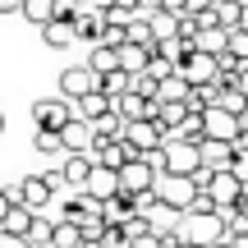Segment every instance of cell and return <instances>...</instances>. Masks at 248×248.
<instances>
[{"instance_id": "obj_1", "label": "cell", "mask_w": 248, "mask_h": 248, "mask_svg": "<svg viewBox=\"0 0 248 248\" xmlns=\"http://www.w3.org/2000/svg\"><path fill=\"white\" fill-rule=\"evenodd\" d=\"M193 184L202 188L207 198H212L216 212H234V207H244V198H248V188L230 175V170H198Z\"/></svg>"}, {"instance_id": "obj_2", "label": "cell", "mask_w": 248, "mask_h": 248, "mask_svg": "<svg viewBox=\"0 0 248 248\" xmlns=\"http://www.w3.org/2000/svg\"><path fill=\"white\" fill-rule=\"evenodd\" d=\"M179 239L193 248H216L225 244V212H188L179 225Z\"/></svg>"}, {"instance_id": "obj_3", "label": "cell", "mask_w": 248, "mask_h": 248, "mask_svg": "<svg viewBox=\"0 0 248 248\" xmlns=\"http://www.w3.org/2000/svg\"><path fill=\"white\" fill-rule=\"evenodd\" d=\"M198 170H202V152H198V142H184V138L170 133L166 147H161V175H184V179H193Z\"/></svg>"}, {"instance_id": "obj_4", "label": "cell", "mask_w": 248, "mask_h": 248, "mask_svg": "<svg viewBox=\"0 0 248 248\" xmlns=\"http://www.w3.org/2000/svg\"><path fill=\"white\" fill-rule=\"evenodd\" d=\"M198 198H202V188H198L193 179H184V175H161L156 179V202L170 207V212H179V216L193 212Z\"/></svg>"}, {"instance_id": "obj_5", "label": "cell", "mask_w": 248, "mask_h": 248, "mask_svg": "<svg viewBox=\"0 0 248 248\" xmlns=\"http://www.w3.org/2000/svg\"><path fill=\"white\" fill-rule=\"evenodd\" d=\"M69 120H78V106H69L64 97H46V101H37V106H32L37 133H64V124H69Z\"/></svg>"}, {"instance_id": "obj_6", "label": "cell", "mask_w": 248, "mask_h": 248, "mask_svg": "<svg viewBox=\"0 0 248 248\" xmlns=\"http://www.w3.org/2000/svg\"><path fill=\"white\" fill-rule=\"evenodd\" d=\"M124 142H129L133 156H161V147H166V129H161L156 120L124 124Z\"/></svg>"}, {"instance_id": "obj_7", "label": "cell", "mask_w": 248, "mask_h": 248, "mask_svg": "<svg viewBox=\"0 0 248 248\" xmlns=\"http://www.w3.org/2000/svg\"><path fill=\"white\" fill-rule=\"evenodd\" d=\"M92 92H101V83H97V74H92L88 64H69V69H60V97L69 101V106L88 101Z\"/></svg>"}, {"instance_id": "obj_8", "label": "cell", "mask_w": 248, "mask_h": 248, "mask_svg": "<svg viewBox=\"0 0 248 248\" xmlns=\"http://www.w3.org/2000/svg\"><path fill=\"white\" fill-rule=\"evenodd\" d=\"M179 78H184L188 88H207V83H216V78H221V60H216V55L193 51L184 64H179Z\"/></svg>"}, {"instance_id": "obj_9", "label": "cell", "mask_w": 248, "mask_h": 248, "mask_svg": "<svg viewBox=\"0 0 248 248\" xmlns=\"http://www.w3.org/2000/svg\"><path fill=\"white\" fill-rule=\"evenodd\" d=\"M9 198H14V207H23V212L42 216V207L51 202L55 193H51V184H46L42 175H28V179H23V184H18V188H14V193H9Z\"/></svg>"}, {"instance_id": "obj_10", "label": "cell", "mask_w": 248, "mask_h": 248, "mask_svg": "<svg viewBox=\"0 0 248 248\" xmlns=\"http://www.w3.org/2000/svg\"><path fill=\"white\" fill-rule=\"evenodd\" d=\"M88 156H92V166H101V170H124L129 161H138V156L129 152V142H124V138H110V142H106V138H97Z\"/></svg>"}, {"instance_id": "obj_11", "label": "cell", "mask_w": 248, "mask_h": 248, "mask_svg": "<svg viewBox=\"0 0 248 248\" xmlns=\"http://www.w3.org/2000/svg\"><path fill=\"white\" fill-rule=\"evenodd\" d=\"M202 124H207V138H212V142H239L244 138L239 115H230V110H221V106L202 110Z\"/></svg>"}, {"instance_id": "obj_12", "label": "cell", "mask_w": 248, "mask_h": 248, "mask_svg": "<svg viewBox=\"0 0 248 248\" xmlns=\"http://www.w3.org/2000/svg\"><path fill=\"white\" fill-rule=\"evenodd\" d=\"M83 193L97 198V202H110V198H120V170H101V166H97Z\"/></svg>"}, {"instance_id": "obj_13", "label": "cell", "mask_w": 248, "mask_h": 248, "mask_svg": "<svg viewBox=\"0 0 248 248\" xmlns=\"http://www.w3.org/2000/svg\"><path fill=\"white\" fill-rule=\"evenodd\" d=\"M198 152H202V170H230L234 166V142L202 138V142H198Z\"/></svg>"}, {"instance_id": "obj_14", "label": "cell", "mask_w": 248, "mask_h": 248, "mask_svg": "<svg viewBox=\"0 0 248 248\" xmlns=\"http://www.w3.org/2000/svg\"><path fill=\"white\" fill-rule=\"evenodd\" d=\"M106 14H97V9H83L78 18H74V32L83 37V42H92V46H101V37H106Z\"/></svg>"}, {"instance_id": "obj_15", "label": "cell", "mask_w": 248, "mask_h": 248, "mask_svg": "<svg viewBox=\"0 0 248 248\" xmlns=\"http://www.w3.org/2000/svg\"><path fill=\"white\" fill-rule=\"evenodd\" d=\"M60 170H64V179H69V188H78V193H83L97 166H92V156H64V161H60Z\"/></svg>"}, {"instance_id": "obj_16", "label": "cell", "mask_w": 248, "mask_h": 248, "mask_svg": "<svg viewBox=\"0 0 248 248\" xmlns=\"http://www.w3.org/2000/svg\"><path fill=\"white\" fill-rule=\"evenodd\" d=\"M106 115H115V101H110V97H101V92H92L88 101H78V120H88L92 129H97Z\"/></svg>"}, {"instance_id": "obj_17", "label": "cell", "mask_w": 248, "mask_h": 248, "mask_svg": "<svg viewBox=\"0 0 248 248\" xmlns=\"http://www.w3.org/2000/svg\"><path fill=\"white\" fill-rule=\"evenodd\" d=\"M147 64H152V51H147V46H133V42L120 46V69L129 74V78H133V74H142Z\"/></svg>"}, {"instance_id": "obj_18", "label": "cell", "mask_w": 248, "mask_h": 248, "mask_svg": "<svg viewBox=\"0 0 248 248\" xmlns=\"http://www.w3.org/2000/svg\"><path fill=\"white\" fill-rule=\"evenodd\" d=\"M18 14H23L28 23H37V28H51L55 23V0H23Z\"/></svg>"}, {"instance_id": "obj_19", "label": "cell", "mask_w": 248, "mask_h": 248, "mask_svg": "<svg viewBox=\"0 0 248 248\" xmlns=\"http://www.w3.org/2000/svg\"><path fill=\"white\" fill-rule=\"evenodd\" d=\"M88 69L97 74V78L115 74V69H120V51H110V46H92V55H88Z\"/></svg>"}, {"instance_id": "obj_20", "label": "cell", "mask_w": 248, "mask_h": 248, "mask_svg": "<svg viewBox=\"0 0 248 248\" xmlns=\"http://www.w3.org/2000/svg\"><path fill=\"white\" fill-rule=\"evenodd\" d=\"M42 37H46V46H55V51H64L69 42H78V32H74V23H64V18H55L51 28H42Z\"/></svg>"}, {"instance_id": "obj_21", "label": "cell", "mask_w": 248, "mask_h": 248, "mask_svg": "<svg viewBox=\"0 0 248 248\" xmlns=\"http://www.w3.org/2000/svg\"><path fill=\"white\" fill-rule=\"evenodd\" d=\"M147 23H152V37H156V42H170V37H179V18H175V14H166V9L147 14Z\"/></svg>"}, {"instance_id": "obj_22", "label": "cell", "mask_w": 248, "mask_h": 248, "mask_svg": "<svg viewBox=\"0 0 248 248\" xmlns=\"http://www.w3.org/2000/svg\"><path fill=\"white\" fill-rule=\"evenodd\" d=\"M175 138H184V142H202V138H207L202 110H193V106H188V115H184V124H179V133H175Z\"/></svg>"}, {"instance_id": "obj_23", "label": "cell", "mask_w": 248, "mask_h": 248, "mask_svg": "<svg viewBox=\"0 0 248 248\" xmlns=\"http://www.w3.org/2000/svg\"><path fill=\"white\" fill-rule=\"evenodd\" d=\"M51 248H83V230H78V225H69V221H55Z\"/></svg>"}, {"instance_id": "obj_24", "label": "cell", "mask_w": 248, "mask_h": 248, "mask_svg": "<svg viewBox=\"0 0 248 248\" xmlns=\"http://www.w3.org/2000/svg\"><path fill=\"white\" fill-rule=\"evenodd\" d=\"M28 225H32V212L14 207V212L5 216V225H0V234H18V239H28Z\"/></svg>"}, {"instance_id": "obj_25", "label": "cell", "mask_w": 248, "mask_h": 248, "mask_svg": "<svg viewBox=\"0 0 248 248\" xmlns=\"http://www.w3.org/2000/svg\"><path fill=\"white\" fill-rule=\"evenodd\" d=\"M51 239H55V221H46V216H32V225H28V244L42 248V244H51Z\"/></svg>"}, {"instance_id": "obj_26", "label": "cell", "mask_w": 248, "mask_h": 248, "mask_svg": "<svg viewBox=\"0 0 248 248\" xmlns=\"http://www.w3.org/2000/svg\"><path fill=\"white\" fill-rule=\"evenodd\" d=\"M124 32H129V42H133V46H147V51H156V37H152V23H147V18H133Z\"/></svg>"}, {"instance_id": "obj_27", "label": "cell", "mask_w": 248, "mask_h": 248, "mask_svg": "<svg viewBox=\"0 0 248 248\" xmlns=\"http://www.w3.org/2000/svg\"><path fill=\"white\" fill-rule=\"evenodd\" d=\"M129 92H133V97H142V101H156L161 83L152 78V74H133V78H129Z\"/></svg>"}, {"instance_id": "obj_28", "label": "cell", "mask_w": 248, "mask_h": 248, "mask_svg": "<svg viewBox=\"0 0 248 248\" xmlns=\"http://www.w3.org/2000/svg\"><path fill=\"white\" fill-rule=\"evenodd\" d=\"M216 106H221V110H230V115H244V110H248V97H244L239 88H225Z\"/></svg>"}, {"instance_id": "obj_29", "label": "cell", "mask_w": 248, "mask_h": 248, "mask_svg": "<svg viewBox=\"0 0 248 248\" xmlns=\"http://www.w3.org/2000/svg\"><path fill=\"white\" fill-rule=\"evenodd\" d=\"M225 55H230V60H239V64H248V32H244V28H234V32H230Z\"/></svg>"}, {"instance_id": "obj_30", "label": "cell", "mask_w": 248, "mask_h": 248, "mask_svg": "<svg viewBox=\"0 0 248 248\" xmlns=\"http://www.w3.org/2000/svg\"><path fill=\"white\" fill-rule=\"evenodd\" d=\"M239 18H244V5H216V23H221L225 32H234Z\"/></svg>"}, {"instance_id": "obj_31", "label": "cell", "mask_w": 248, "mask_h": 248, "mask_svg": "<svg viewBox=\"0 0 248 248\" xmlns=\"http://www.w3.org/2000/svg\"><path fill=\"white\" fill-rule=\"evenodd\" d=\"M37 152L55 156V152H64V138H60V133H37Z\"/></svg>"}, {"instance_id": "obj_32", "label": "cell", "mask_w": 248, "mask_h": 248, "mask_svg": "<svg viewBox=\"0 0 248 248\" xmlns=\"http://www.w3.org/2000/svg\"><path fill=\"white\" fill-rule=\"evenodd\" d=\"M101 248H129V239H124L120 225H106V230H101Z\"/></svg>"}, {"instance_id": "obj_33", "label": "cell", "mask_w": 248, "mask_h": 248, "mask_svg": "<svg viewBox=\"0 0 248 248\" xmlns=\"http://www.w3.org/2000/svg\"><path fill=\"white\" fill-rule=\"evenodd\" d=\"M42 179L51 184V193H60V188H69V179H64V170H60V166H55V170H46Z\"/></svg>"}, {"instance_id": "obj_34", "label": "cell", "mask_w": 248, "mask_h": 248, "mask_svg": "<svg viewBox=\"0 0 248 248\" xmlns=\"http://www.w3.org/2000/svg\"><path fill=\"white\" fill-rule=\"evenodd\" d=\"M207 9H216V0H184V14H207Z\"/></svg>"}, {"instance_id": "obj_35", "label": "cell", "mask_w": 248, "mask_h": 248, "mask_svg": "<svg viewBox=\"0 0 248 248\" xmlns=\"http://www.w3.org/2000/svg\"><path fill=\"white\" fill-rule=\"evenodd\" d=\"M156 9H166V14H175V18H184V0H156Z\"/></svg>"}, {"instance_id": "obj_36", "label": "cell", "mask_w": 248, "mask_h": 248, "mask_svg": "<svg viewBox=\"0 0 248 248\" xmlns=\"http://www.w3.org/2000/svg\"><path fill=\"white\" fill-rule=\"evenodd\" d=\"M83 9H97V14H110V9H115V0H83Z\"/></svg>"}, {"instance_id": "obj_37", "label": "cell", "mask_w": 248, "mask_h": 248, "mask_svg": "<svg viewBox=\"0 0 248 248\" xmlns=\"http://www.w3.org/2000/svg\"><path fill=\"white\" fill-rule=\"evenodd\" d=\"M0 248H32V244L18 239V234H0Z\"/></svg>"}, {"instance_id": "obj_38", "label": "cell", "mask_w": 248, "mask_h": 248, "mask_svg": "<svg viewBox=\"0 0 248 248\" xmlns=\"http://www.w3.org/2000/svg\"><path fill=\"white\" fill-rule=\"evenodd\" d=\"M9 212H14V198H9L5 188H0V225H5V216H9Z\"/></svg>"}, {"instance_id": "obj_39", "label": "cell", "mask_w": 248, "mask_h": 248, "mask_svg": "<svg viewBox=\"0 0 248 248\" xmlns=\"http://www.w3.org/2000/svg\"><path fill=\"white\" fill-rule=\"evenodd\" d=\"M234 88H239L244 97H248V64H239V78H234Z\"/></svg>"}, {"instance_id": "obj_40", "label": "cell", "mask_w": 248, "mask_h": 248, "mask_svg": "<svg viewBox=\"0 0 248 248\" xmlns=\"http://www.w3.org/2000/svg\"><path fill=\"white\" fill-rule=\"evenodd\" d=\"M14 9H23V0H0V14H14Z\"/></svg>"}, {"instance_id": "obj_41", "label": "cell", "mask_w": 248, "mask_h": 248, "mask_svg": "<svg viewBox=\"0 0 248 248\" xmlns=\"http://www.w3.org/2000/svg\"><path fill=\"white\" fill-rule=\"evenodd\" d=\"M239 28H244V32H248V5H244V18H239Z\"/></svg>"}, {"instance_id": "obj_42", "label": "cell", "mask_w": 248, "mask_h": 248, "mask_svg": "<svg viewBox=\"0 0 248 248\" xmlns=\"http://www.w3.org/2000/svg\"><path fill=\"white\" fill-rule=\"evenodd\" d=\"M239 129H244V133H248V110H244V115H239Z\"/></svg>"}, {"instance_id": "obj_43", "label": "cell", "mask_w": 248, "mask_h": 248, "mask_svg": "<svg viewBox=\"0 0 248 248\" xmlns=\"http://www.w3.org/2000/svg\"><path fill=\"white\" fill-rule=\"evenodd\" d=\"M0 133H5V115H0Z\"/></svg>"}, {"instance_id": "obj_44", "label": "cell", "mask_w": 248, "mask_h": 248, "mask_svg": "<svg viewBox=\"0 0 248 248\" xmlns=\"http://www.w3.org/2000/svg\"><path fill=\"white\" fill-rule=\"evenodd\" d=\"M216 248H234V244H216Z\"/></svg>"}, {"instance_id": "obj_45", "label": "cell", "mask_w": 248, "mask_h": 248, "mask_svg": "<svg viewBox=\"0 0 248 248\" xmlns=\"http://www.w3.org/2000/svg\"><path fill=\"white\" fill-rule=\"evenodd\" d=\"M244 212H248V198H244Z\"/></svg>"}]
</instances>
